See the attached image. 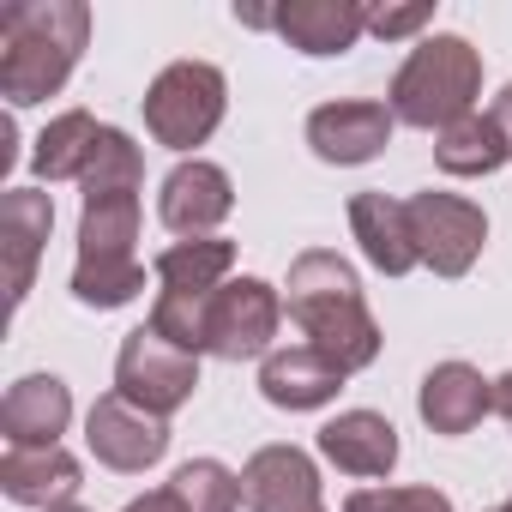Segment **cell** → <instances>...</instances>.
<instances>
[{
  "label": "cell",
  "mask_w": 512,
  "mask_h": 512,
  "mask_svg": "<svg viewBox=\"0 0 512 512\" xmlns=\"http://www.w3.org/2000/svg\"><path fill=\"white\" fill-rule=\"evenodd\" d=\"M91 37V7L79 0H13L0 13V97L13 109L43 103L67 85Z\"/></svg>",
  "instance_id": "1"
},
{
  "label": "cell",
  "mask_w": 512,
  "mask_h": 512,
  "mask_svg": "<svg viewBox=\"0 0 512 512\" xmlns=\"http://www.w3.org/2000/svg\"><path fill=\"white\" fill-rule=\"evenodd\" d=\"M284 308L308 332L302 344L332 356L344 374H356V368H368L380 356V326H374V314L362 302L356 272L338 260V253H326V247L302 253V260L290 266V302Z\"/></svg>",
  "instance_id": "2"
},
{
  "label": "cell",
  "mask_w": 512,
  "mask_h": 512,
  "mask_svg": "<svg viewBox=\"0 0 512 512\" xmlns=\"http://www.w3.org/2000/svg\"><path fill=\"white\" fill-rule=\"evenodd\" d=\"M476 97H482V55L464 37H428L398 67V79L386 91V109L404 127L446 133L452 121L476 115Z\"/></svg>",
  "instance_id": "3"
},
{
  "label": "cell",
  "mask_w": 512,
  "mask_h": 512,
  "mask_svg": "<svg viewBox=\"0 0 512 512\" xmlns=\"http://www.w3.org/2000/svg\"><path fill=\"white\" fill-rule=\"evenodd\" d=\"M139 193H97L85 199L79 217V266H73V296L85 308H121L145 290L139 266Z\"/></svg>",
  "instance_id": "4"
},
{
  "label": "cell",
  "mask_w": 512,
  "mask_h": 512,
  "mask_svg": "<svg viewBox=\"0 0 512 512\" xmlns=\"http://www.w3.org/2000/svg\"><path fill=\"white\" fill-rule=\"evenodd\" d=\"M223 97H229V85L211 61H175L145 91V133L169 151H193L217 133Z\"/></svg>",
  "instance_id": "5"
},
{
  "label": "cell",
  "mask_w": 512,
  "mask_h": 512,
  "mask_svg": "<svg viewBox=\"0 0 512 512\" xmlns=\"http://www.w3.org/2000/svg\"><path fill=\"white\" fill-rule=\"evenodd\" d=\"M199 386V356L193 350H175L169 338H157L151 326L127 332L121 338V356H115V392L151 416H169L193 398Z\"/></svg>",
  "instance_id": "6"
},
{
  "label": "cell",
  "mask_w": 512,
  "mask_h": 512,
  "mask_svg": "<svg viewBox=\"0 0 512 512\" xmlns=\"http://www.w3.org/2000/svg\"><path fill=\"white\" fill-rule=\"evenodd\" d=\"M410 235H416V260L434 266L440 278H464L476 266V253L488 241V217L482 205L458 199V193H410Z\"/></svg>",
  "instance_id": "7"
},
{
  "label": "cell",
  "mask_w": 512,
  "mask_h": 512,
  "mask_svg": "<svg viewBox=\"0 0 512 512\" xmlns=\"http://www.w3.org/2000/svg\"><path fill=\"white\" fill-rule=\"evenodd\" d=\"M278 326H284V302H278L272 284L229 278L205 308V350L223 356V362H253V356L272 350Z\"/></svg>",
  "instance_id": "8"
},
{
  "label": "cell",
  "mask_w": 512,
  "mask_h": 512,
  "mask_svg": "<svg viewBox=\"0 0 512 512\" xmlns=\"http://www.w3.org/2000/svg\"><path fill=\"white\" fill-rule=\"evenodd\" d=\"M85 446H91L97 464H109L121 476H139L169 452V428H163V416H151V410L127 404L121 392H109L85 416Z\"/></svg>",
  "instance_id": "9"
},
{
  "label": "cell",
  "mask_w": 512,
  "mask_h": 512,
  "mask_svg": "<svg viewBox=\"0 0 512 512\" xmlns=\"http://www.w3.org/2000/svg\"><path fill=\"white\" fill-rule=\"evenodd\" d=\"M392 109L374 103V97H344V103H326L308 115V145L320 163H368L392 145Z\"/></svg>",
  "instance_id": "10"
},
{
  "label": "cell",
  "mask_w": 512,
  "mask_h": 512,
  "mask_svg": "<svg viewBox=\"0 0 512 512\" xmlns=\"http://www.w3.org/2000/svg\"><path fill=\"white\" fill-rule=\"evenodd\" d=\"M241 506L247 512H326L314 458L296 446H260L241 470Z\"/></svg>",
  "instance_id": "11"
},
{
  "label": "cell",
  "mask_w": 512,
  "mask_h": 512,
  "mask_svg": "<svg viewBox=\"0 0 512 512\" xmlns=\"http://www.w3.org/2000/svg\"><path fill=\"white\" fill-rule=\"evenodd\" d=\"M229 211H235V187H229V175H223L217 163H205V157L175 163L169 181H163V193H157V217H163L175 235H187V241L211 235Z\"/></svg>",
  "instance_id": "12"
},
{
  "label": "cell",
  "mask_w": 512,
  "mask_h": 512,
  "mask_svg": "<svg viewBox=\"0 0 512 512\" xmlns=\"http://www.w3.org/2000/svg\"><path fill=\"white\" fill-rule=\"evenodd\" d=\"M272 31L290 49L326 61V55H350L356 49V37L368 31V7H356V0H290V7L272 13Z\"/></svg>",
  "instance_id": "13"
},
{
  "label": "cell",
  "mask_w": 512,
  "mask_h": 512,
  "mask_svg": "<svg viewBox=\"0 0 512 512\" xmlns=\"http://www.w3.org/2000/svg\"><path fill=\"white\" fill-rule=\"evenodd\" d=\"M338 386H344V368L332 356H320L314 344H290L260 362V392L278 410H320L338 398Z\"/></svg>",
  "instance_id": "14"
},
{
  "label": "cell",
  "mask_w": 512,
  "mask_h": 512,
  "mask_svg": "<svg viewBox=\"0 0 512 512\" xmlns=\"http://www.w3.org/2000/svg\"><path fill=\"white\" fill-rule=\"evenodd\" d=\"M416 410H422V422H428L434 434L458 440V434H470V428L494 410V380H482L470 362H440V368H428Z\"/></svg>",
  "instance_id": "15"
},
{
  "label": "cell",
  "mask_w": 512,
  "mask_h": 512,
  "mask_svg": "<svg viewBox=\"0 0 512 512\" xmlns=\"http://www.w3.org/2000/svg\"><path fill=\"white\" fill-rule=\"evenodd\" d=\"M0 488H7V500L19 506H73L79 494V458L67 446H7V458H0Z\"/></svg>",
  "instance_id": "16"
},
{
  "label": "cell",
  "mask_w": 512,
  "mask_h": 512,
  "mask_svg": "<svg viewBox=\"0 0 512 512\" xmlns=\"http://www.w3.org/2000/svg\"><path fill=\"white\" fill-rule=\"evenodd\" d=\"M350 229L368 253V266L386 272V278H404L416 272V235H410V205L404 199H386V193H356L350 199Z\"/></svg>",
  "instance_id": "17"
},
{
  "label": "cell",
  "mask_w": 512,
  "mask_h": 512,
  "mask_svg": "<svg viewBox=\"0 0 512 512\" xmlns=\"http://www.w3.org/2000/svg\"><path fill=\"white\" fill-rule=\"evenodd\" d=\"M73 422V392L55 380V374H31L7 392V404H0V434H7V446H61Z\"/></svg>",
  "instance_id": "18"
},
{
  "label": "cell",
  "mask_w": 512,
  "mask_h": 512,
  "mask_svg": "<svg viewBox=\"0 0 512 512\" xmlns=\"http://www.w3.org/2000/svg\"><path fill=\"white\" fill-rule=\"evenodd\" d=\"M320 452L326 464H338L344 476H392L398 464V428L374 410H344L320 428Z\"/></svg>",
  "instance_id": "19"
},
{
  "label": "cell",
  "mask_w": 512,
  "mask_h": 512,
  "mask_svg": "<svg viewBox=\"0 0 512 512\" xmlns=\"http://www.w3.org/2000/svg\"><path fill=\"white\" fill-rule=\"evenodd\" d=\"M49 223H55L49 193H37V187H7V199H0V241H7L13 308L25 302V290H31V278H37V253H43V241H49Z\"/></svg>",
  "instance_id": "20"
},
{
  "label": "cell",
  "mask_w": 512,
  "mask_h": 512,
  "mask_svg": "<svg viewBox=\"0 0 512 512\" xmlns=\"http://www.w3.org/2000/svg\"><path fill=\"white\" fill-rule=\"evenodd\" d=\"M229 266H235V247H229L223 235H199V241L163 247L151 272H157V284H163L169 296H211V290H223Z\"/></svg>",
  "instance_id": "21"
},
{
  "label": "cell",
  "mask_w": 512,
  "mask_h": 512,
  "mask_svg": "<svg viewBox=\"0 0 512 512\" xmlns=\"http://www.w3.org/2000/svg\"><path fill=\"white\" fill-rule=\"evenodd\" d=\"M97 139H103V127H97L85 109H67V115H55V121L37 133L31 169H37L43 181H85V169H91V157H97Z\"/></svg>",
  "instance_id": "22"
},
{
  "label": "cell",
  "mask_w": 512,
  "mask_h": 512,
  "mask_svg": "<svg viewBox=\"0 0 512 512\" xmlns=\"http://www.w3.org/2000/svg\"><path fill=\"white\" fill-rule=\"evenodd\" d=\"M506 157H512V145H506V133L494 127V115H464V121H452V127L434 139V163H440L446 175H494Z\"/></svg>",
  "instance_id": "23"
},
{
  "label": "cell",
  "mask_w": 512,
  "mask_h": 512,
  "mask_svg": "<svg viewBox=\"0 0 512 512\" xmlns=\"http://www.w3.org/2000/svg\"><path fill=\"white\" fill-rule=\"evenodd\" d=\"M169 494H175L181 512H235L241 506V476H229L217 458H193V464L175 470Z\"/></svg>",
  "instance_id": "24"
},
{
  "label": "cell",
  "mask_w": 512,
  "mask_h": 512,
  "mask_svg": "<svg viewBox=\"0 0 512 512\" xmlns=\"http://www.w3.org/2000/svg\"><path fill=\"white\" fill-rule=\"evenodd\" d=\"M139 181H145V157H139V145H133L127 133L103 127L97 157H91V169H85V199H97V193H139Z\"/></svg>",
  "instance_id": "25"
},
{
  "label": "cell",
  "mask_w": 512,
  "mask_h": 512,
  "mask_svg": "<svg viewBox=\"0 0 512 512\" xmlns=\"http://www.w3.org/2000/svg\"><path fill=\"white\" fill-rule=\"evenodd\" d=\"M344 512H452L440 488H356Z\"/></svg>",
  "instance_id": "26"
},
{
  "label": "cell",
  "mask_w": 512,
  "mask_h": 512,
  "mask_svg": "<svg viewBox=\"0 0 512 512\" xmlns=\"http://www.w3.org/2000/svg\"><path fill=\"white\" fill-rule=\"evenodd\" d=\"M428 19H434V7H368V31L386 37V43L392 37H416Z\"/></svg>",
  "instance_id": "27"
},
{
  "label": "cell",
  "mask_w": 512,
  "mask_h": 512,
  "mask_svg": "<svg viewBox=\"0 0 512 512\" xmlns=\"http://www.w3.org/2000/svg\"><path fill=\"white\" fill-rule=\"evenodd\" d=\"M488 115H494V127L506 133V145H512V85H506V91L494 97V109H488Z\"/></svg>",
  "instance_id": "28"
},
{
  "label": "cell",
  "mask_w": 512,
  "mask_h": 512,
  "mask_svg": "<svg viewBox=\"0 0 512 512\" xmlns=\"http://www.w3.org/2000/svg\"><path fill=\"white\" fill-rule=\"evenodd\" d=\"M127 512H181V506H175V494L163 488V494H145V500H133Z\"/></svg>",
  "instance_id": "29"
},
{
  "label": "cell",
  "mask_w": 512,
  "mask_h": 512,
  "mask_svg": "<svg viewBox=\"0 0 512 512\" xmlns=\"http://www.w3.org/2000/svg\"><path fill=\"white\" fill-rule=\"evenodd\" d=\"M494 410L512 422V374H500V380H494Z\"/></svg>",
  "instance_id": "30"
},
{
  "label": "cell",
  "mask_w": 512,
  "mask_h": 512,
  "mask_svg": "<svg viewBox=\"0 0 512 512\" xmlns=\"http://www.w3.org/2000/svg\"><path fill=\"white\" fill-rule=\"evenodd\" d=\"M55 512H85V506H55Z\"/></svg>",
  "instance_id": "31"
},
{
  "label": "cell",
  "mask_w": 512,
  "mask_h": 512,
  "mask_svg": "<svg viewBox=\"0 0 512 512\" xmlns=\"http://www.w3.org/2000/svg\"><path fill=\"white\" fill-rule=\"evenodd\" d=\"M494 512H512V506H494Z\"/></svg>",
  "instance_id": "32"
},
{
  "label": "cell",
  "mask_w": 512,
  "mask_h": 512,
  "mask_svg": "<svg viewBox=\"0 0 512 512\" xmlns=\"http://www.w3.org/2000/svg\"><path fill=\"white\" fill-rule=\"evenodd\" d=\"M506 506H512V500H506Z\"/></svg>",
  "instance_id": "33"
}]
</instances>
